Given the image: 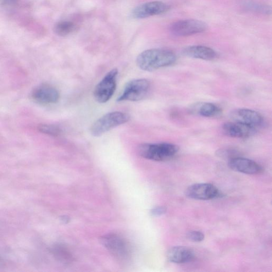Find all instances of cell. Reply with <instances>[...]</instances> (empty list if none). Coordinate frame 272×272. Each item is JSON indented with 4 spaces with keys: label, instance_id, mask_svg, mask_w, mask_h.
I'll return each mask as SVG.
<instances>
[{
    "label": "cell",
    "instance_id": "cell-24",
    "mask_svg": "<svg viewBox=\"0 0 272 272\" xmlns=\"http://www.w3.org/2000/svg\"><path fill=\"white\" fill-rule=\"evenodd\" d=\"M17 3V0H0V5L4 7H12Z\"/></svg>",
    "mask_w": 272,
    "mask_h": 272
},
{
    "label": "cell",
    "instance_id": "cell-15",
    "mask_svg": "<svg viewBox=\"0 0 272 272\" xmlns=\"http://www.w3.org/2000/svg\"><path fill=\"white\" fill-rule=\"evenodd\" d=\"M167 257L172 263L184 264L191 262L195 258V254L188 247L176 246L169 250Z\"/></svg>",
    "mask_w": 272,
    "mask_h": 272
},
{
    "label": "cell",
    "instance_id": "cell-23",
    "mask_svg": "<svg viewBox=\"0 0 272 272\" xmlns=\"http://www.w3.org/2000/svg\"><path fill=\"white\" fill-rule=\"evenodd\" d=\"M166 212V208L164 207H158L153 208L151 214L155 216H159L164 214Z\"/></svg>",
    "mask_w": 272,
    "mask_h": 272
},
{
    "label": "cell",
    "instance_id": "cell-25",
    "mask_svg": "<svg viewBox=\"0 0 272 272\" xmlns=\"http://www.w3.org/2000/svg\"><path fill=\"white\" fill-rule=\"evenodd\" d=\"M5 263L3 259L0 256V269H2L5 268Z\"/></svg>",
    "mask_w": 272,
    "mask_h": 272
},
{
    "label": "cell",
    "instance_id": "cell-16",
    "mask_svg": "<svg viewBox=\"0 0 272 272\" xmlns=\"http://www.w3.org/2000/svg\"><path fill=\"white\" fill-rule=\"evenodd\" d=\"M194 110L199 115L207 118L217 117L222 114L221 108L211 103H199L194 108Z\"/></svg>",
    "mask_w": 272,
    "mask_h": 272
},
{
    "label": "cell",
    "instance_id": "cell-6",
    "mask_svg": "<svg viewBox=\"0 0 272 272\" xmlns=\"http://www.w3.org/2000/svg\"><path fill=\"white\" fill-rule=\"evenodd\" d=\"M118 75L117 69L111 70L96 87L94 96L97 102L105 103L112 98L116 90Z\"/></svg>",
    "mask_w": 272,
    "mask_h": 272
},
{
    "label": "cell",
    "instance_id": "cell-14",
    "mask_svg": "<svg viewBox=\"0 0 272 272\" xmlns=\"http://www.w3.org/2000/svg\"><path fill=\"white\" fill-rule=\"evenodd\" d=\"M182 54L187 57L203 60H213L217 57V53L212 48L203 46H192L186 47Z\"/></svg>",
    "mask_w": 272,
    "mask_h": 272
},
{
    "label": "cell",
    "instance_id": "cell-26",
    "mask_svg": "<svg viewBox=\"0 0 272 272\" xmlns=\"http://www.w3.org/2000/svg\"><path fill=\"white\" fill-rule=\"evenodd\" d=\"M62 221L63 222V223L66 224L68 223L69 219L67 216H63V217H62Z\"/></svg>",
    "mask_w": 272,
    "mask_h": 272
},
{
    "label": "cell",
    "instance_id": "cell-5",
    "mask_svg": "<svg viewBox=\"0 0 272 272\" xmlns=\"http://www.w3.org/2000/svg\"><path fill=\"white\" fill-rule=\"evenodd\" d=\"M101 241L109 252L121 262L130 259V249L124 238L115 234H109L103 236Z\"/></svg>",
    "mask_w": 272,
    "mask_h": 272
},
{
    "label": "cell",
    "instance_id": "cell-22",
    "mask_svg": "<svg viewBox=\"0 0 272 272\" xmlns=\"http://www.w3.org/2000/svg\"><path fill=\"white\" fill-rule=\"evenodd\" d=\"M187 238L193 242H201L204 240L205 236L201 231H192L187 233Z\"/></svg>",
    "mask_w": 272,
    "mask_h": 272
},
{
    "label": "cell",
    "instance_id": "cell-9",
    "mask_svg": "<svg viewBox=\"0 0 272 272\" xmlns=\"http://www.w3.org/2000/svg\"><path fill=\"white\" fill-rule=\"evenodd\" d=\"M187 197L196 200H210L221 197L222 194L215 186L207 183L188 187L185 192Z\"/></svg>",
    "mask_w": 272,
    "mask_h": 272
},
{
    "label": "cell",
    "instance_id": "cell-4",
    "mask_svg": "<svg viewBox=\"0 0 272 272\" xmlns=\"http://www.w3.org/2000/svg\"><path fill=\"white\" fill-rule=\"evenodd\" d=\"M150 87V82L146 79L132 80L126 85L123 93L116 99V101H141L147 96Z\"/></svg>",
    "mask_w": 272,
    "mask_h": 272
},
{
    "label": "cell",
    "instance_id": "cell-2",
    "mask_svg": "<svg viewBox=\"0 0 272 272\" xmlns=\"http://www.w3.org/2000/svg\"><path fill=\"white\" fill-rule=\"evenodd\" d=\"M179 151V147L175 144L167 143L143 144L138 148V153L141 157L155 161L168 160Z\"/></svg>",
    "mask_w": 272,
    "mask_h": 272
},
{
    "label": "cell",
    "instance_id": "cell-12",
    "mask_svg": "<svg viewBox=\"0 0 272 272\" xmlns=\"http://www.w3.org/2000/svg\"><path fill=\"white\" fill-rule=\"evenodd\" d=\"M228 166L232 170L247 175L259 174L263 171L262 166L255 161L240 157L229 160Z\"/></svg>",
    "mask_w": 272,
    "mask_h": 272
},
{
    "label": "cell",
    "instance_id": "cell-10",
    "mask_svg": "<svg viewBox=\"0 0 272 272\" xmlns=\"http://www.w3.org/2000/svg\"><path fill=\"white\" fill-rule=\"evenodd\" d=\"M170 9L168 4L161 1H152L142 4L132 10L131 16L135 19H144L163 14Z\"/></svg>",
    "mask_w": 272,
    "mask_h": 272
},
{
    "label": "cell",
    "instance_id": "cell-19",
    "mask_svg": "<svg viewBox=\"0 0 272 272\" xmlns=\"http://www.w3.org/2000/svg\"><path fill=\"white\" fill-rule=\"evenodd\" d=\"M38 130L43 134L57 137L62 133V130L57 126L43 124L38 126Z\"/></svg>",
    "mask_w": 272,
    "mask_h": 272
},
{
    "label": "cell",
    "instance_id": "cell-18",
    "mask_svg": "<svg viewBox=\"0 0 272 272\" xmlns=\"http://www.w3.org/2000/svg\"><path fill=\"white\" fill-rule=\"evenodd\" d=\"M51 251L55 257L61 262L67 263L71 259L68 252L62 245H55L52 247Z\"/></svg>",
    "mask_w": 272,
    "mask_h": 272
},
{
    "label": "cell",
    "instance_id": "cell-20",
    "mask_svg": "<svg viewBox=\"0 0 272 272\" xmlns=\"http://www.w3.org/2000/svg\"><path fill=\"white\" fill-rule=\"evenodd\" d=\"M245 5L247 9L253 11L255 13L266 14H271V8L268 5L264 4L249 2L247 3Z\"/></svg>",
    "mask_w": 272,
    "mask_h": 272
},
{
    "label": "cell",
    "instance_id": "cell-17",
    "mask_svg": "<svg viewBox=\"0 0 272 272\" xmlns=\"http://www.w3.org/2000/svg\"><path fill=\"white\" fill-rule=\"evenodd\" d=\"M76 29L77 26L73 21L64 20L55 25L54 31L59 36H66L73 33Z\"/></svg>",
    "mask_w": 272,
    "mask_h": 272
},
{
    "label": "cell",
    "instance_id": "cell-3",
    "mask_svg": "<svg viewBox=\"0 0 272 272\" xmlns=\"http://www.w3.org/2000/svg\"><path fill=\"white\" fill-rule=\"evenodd\" d=\"M130 115L122 112H112L105 114L94 123L91 128V133L94 137H99L114 128L126 124Z\"/></svg>",
    "mask_w": 272,
    "mask_h": 272
},
{
    "label": "cell",
    "instance_id": "cell-7",
    "mask_svg": "<svg viewBox=\"0 0 272 272\" xmlns=\"http://www.w3.org/2000/svg\"><path fill=\"white\" fill-rule=\"evenodd\" d=\"M208 29L205 22L196 19H186L177 21L171 24L170 31L172 34L185 37L201 34Z\"/></svg>",
    "mask_w": 272,
    "mask_h": 272
},
{
    "label": "cell",
    "instance_id": "cell-8",
    "mask_svg": "<svg viewBox=\"0 0 272 272\" xmlns=\"http://www.w3.org/2000/svg\"><path fill=\"white\" fill-rule=\"evenodd\" d=\"M230 116L233 121L253 128L256 129L264 123L263 116L255 111L248 109L233 110Z\"/></svg>",
    "mask_w": 272,
    "mask_h": 272
},
{
    "label": "cell",
    "instance_id": "cell-11",
    "mask_svg": "<svg viewBox=\"0 0 272 272\" xmlns=\"http://www.w3.org/2000/svg\"><path fill=\"white\" fill-rule=\"evenodd\" d=\"M32 97L35 102L41 104L57 103L60 98V93L57 88L47 84L35 88L32 92Z\"/></svg>",
    "mask_w": 272,
    "mask_h": 272
},
{
    "label": "cell",
    "instance_id": "cell-21",
    "mask_svg": "<svg viewBox=\"0 0 272 272\" xmlns=\"http://www.w3.org/2000/svg\"><path fill=\"white\" fill-rule=\"evenodd\" d=\"M216 156L230 160L238 156V152L236 149L231 148H221L216 152Z\"/></svg>",
    "mask_w": 272,
    "mask_h": 272
},
{
    "label": "cell",
    "instance_id": "cell-13",
    "mask_svg": "<svg viewBox=\"0 0 272 272\" xmlns=\"http://www.w3.org/2000/svg\"><path fill=\"white\" fill-rule=\"evenodd\" d=\"M223 129L225 135L237 138H248L252 136L256 130L235 121L227 122L224 124Z\"/></svg>",
    "mask_w": 272,
    "mask_h": 272
},
{
    "label": "cell",
    "instance_id": "cell-1",
    "mask_svg": "<svg viewBox=\"0 0 272 272\" xmlns=\"http://www.w3.org/2000/svg\"><path fill=\"white\" fill-rule=\"evenodd\" d=\"M176 61V55L171 50L153 48L146 50L139 55L136 63L141 69L153 71L173 65Z\"/></svg>",
    "mask_w": 272,
    "mask_h": 272
}]
</instances>
